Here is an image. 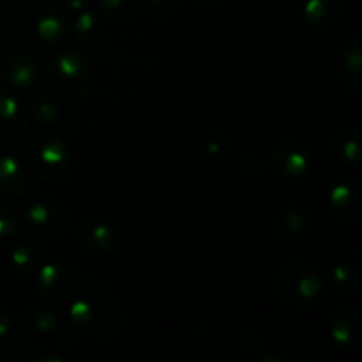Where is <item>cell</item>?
Listing matches in <instances>:
<instances>
[{
	"label": "cell",
	"mask_w": 362,
	"mask_h": 362,
	"mask_svg": "<svg viewBox=\"0 0 362 362\" xmlns=\"http://www.w3.org/2000/svg\"><path fill=\"white\" fill-rule=\"evenodd\" d=\"M69 320L78 331L94 339H115L122 332L124 315L112 293L92 288L71 300Z\"/></svg>",
	"instance_id": "cell-1"
},
{
	"label": "cell",
	"mask_w": 362,
	"mask_h": 362,
	"mask_svg": "<svg viewBox=\"0 0 362 362\" xmlns=\"http://www.w3.org/2000/svg\"><path fill=\"white\" fill-rule=\"evenodd\" d=\"M278 297L292 308H310L324 292V276L315 265L292 262L283 265L276 278Z\"/></svg>",
	"instance_id": "cell-2"
},
{
	"label": "cell",
	"mask_w": 362,
	"mask_h": 362,
	"mask_svg": "<svg viewBox=\"0 0 362 362\" xmlns=\"http://www.w3.org/2000/svg\"><path fill=\"white\" fill-rule=\"evenodd\" d=\"M48 78L52 87L69 101H83L90 94V66L76 49L57 52L48 62Z\"/></svg>",
	"instance_id": "cell-3"
},
{
	"label": "cell",
	"mask_w": 362,
	"mask_h": 362,
	"mask_svg": "<svg viewBox=\"0 0 362 362\" xmlns=\"http://www.w3.org/2000/svg\"><path fill=\"white\" fill-rule=\"evenodd\" d=\"M25 165L42 182H60L69 173L71 158L66 144L55 134H39L25 147Z\"/></svg>",
	"instance_id": "cell-4"
},
{
	"label": "cell",
	"mask_w": 362,
	"mask_h": 362,
	"mask_svg": "<svg viewBox=\"0 0 362 362\" xmlns=\"http://www.w3.org/2000/svg\"><path fill=\"white\" fill-rule=\"evenodd\" d=\"M69 216L60 204L52 200L34 202L23 214V226L27 233L41 240L59 237L67 228Z\"/></svg>",
	"instance_id": "cell-5"
},
{
	"label": "cell",
	"mask_w": 362,
	"mask_h": 362,
	"mask_svg": "<svg viewBox=\"0 0 362 362\" xmlns=\"http://www.w3.org/2000/svg\"><path fill=\"white\" fill-rule=\"evenodd\" d=\"M37 292L48 304H67L76 297V274L64 264H45L37 269Z\"/></svg>",
	"instance_id": "cell-6"
},
{
	"label": "cell",
	"mask_w": 362,
	"mask_h": 362,
	"mask_svg": "<svg viewBox=\"0 0 362 362\" xmlns=\"http://www.w3.org/2000/svg\"><path fill=\"white\" fill-rule=\"evenodd\" d=\"M42 78V62L32 52L7 53L0 60V80L18 90L34 88Z\"/></svg>",
	"instance_id": "cell-7"
},
{
	"label": "cell",
	"mask_w": 362,
	"mask_h": 362,
	"mask_svg": "<svg viewBox=\"0 0 362 362\" xmlns=\"http://www.w3.org/2000/svg\"><path fill=\"white\" fill-rule=\"evenodd\" d=\"M30 112L20 98L0 90V140L18 144L30 129Z\"/></svg>",
	"instance_id": "cell-8"
},
{
	"label": "cell",
	"mask_w": 362,
	"mask_h": 362,
	"mask_svg": "<svg viewBox=\"0 0 362 362\" xmlns=\"http://www.w3.org/2000/svg\"><path fill=\"white\" fill-rule=\"evenodd\" d=\"M81 246L94 257L108 258L119 250V235L108 221L101 218H87L78 230Z\"/></svg>",
	"instance_id": "cell-9"
},
{
	"label": "cell",
	"mask_w": 362,
	"mask_h": 362,
	"mask_svg": "<svg viewBox=\"0 0 362 362\" xmlns=\"http://www.w3.org/2000/svg\"><path fill=\"white\" fill-rule=\"evenodd\" d=\"M271 165L285 179H300L310 172L313 159L303 144L286 140L271 152Z\"/></svg>",
	"instance_id": "cell-10"
},
{
	"label": "cell",
	"mask_w": 362,
	"mask_h": 362,
	"mask_svg": "<svg viewBox=\"0 0 362 362\" xmlns=\"http://www.w3.org/2000/svg\"><path fill=\"white\" fill-rule=\"evenodd\" d=\"M331 338L341 350H357L362 341V313L357 306L338 310L331 322Z\"/></svg>",
	"instance_id": "cell-11"
},
{
	"label": "cell",
	"mask_w": 362,
	"mask_h": 362,
	"mask_svg": "<svg viewBox=\"0 0 362 362\" xmlns=\"http://www.w3.org/2000/svg\"><path fill=\"white\" fill-rule=\"evenodd\" d=\"M332 214L345 223L359 221L362 216V189L357 180H343L329 193Z\"/></svg>",
	"instance_id": "cell-12"
},
{
	"label": "cell",
	"mask_w": 362,
	"mask_h": 362,
	"mask_svg": "<svg viewBox=\"0 0 362 362\" xmlns=\"http://www.w3.org/2000/svg\"><path fill=\"white\" fill-rule=\"evenodd\" d=\"M338 76L346 90L354 94L362 90V45L359 34L350 35L343 45L338 57Z\"/></svg>",
	"instance_id": "cell-13"
},
{
	"label": "cell",
	"mask_w": 362,
	"mask_h": 362,
	"mask_svg": "<svg viewBox=\"0 0 362 362\" xmlns=\"http://www.w3.org/2000/svg\"><path fill=\"white\" fill-rule=\"evenodd\" d=\"M313 226V216L310 211L303 207H286L278 212V216L272 221V233L279 240L292 243L300 240L310 233Z\"/></svg>",
	"instance_id": "cell-14"
},
{
	"label": "cell",
	"mask_w": 362,
	"mask_h": 362,
	"mask_svg": "<svg viewBox=\"0 0 362 362\" xmlns=\"http://www.w3.org/2000/svg\"><path fill=\"white\" fill-rule=\"evenodd\" d=\"M25 324L32 332L46 339H59L64 336V322L52 308L35 306L25 315Z\"/></svg>",
	"instance_id": "cell-15"
},
{
	"label": "cell",
	"mask_w": 362,
	"mask_h": 362,
	"mask_svg": "<svg viewBox=\"0 0 362 362\" xmlns=\"http://www.w3.org/2000/svg\"><path fill=\"white\" fill-rule=\"evenodd\" d=\"M0 193L16 200L28 193V179L23 166L13 156H0Z\"/></svg>",
	"instance_id": "cell-16"
},
{
	"label": "cell",
	"mask_w": 362,
	"mask_h": 362,
	"mask_svg": "<svg viewBox=\"0 0 362 362\" xmlns=\"http://www.w3.org/2000/svg\"><path fill=\"white\" fill-rule=\"evenodd\" d=\"M341 0H308L303 7L304 20L315 28H329L341 16Z\"/></svg>",
	"instance_id": "cell-17"
},
{
	"label": "cell",
	"mask_w": 362,
	"mask_h": 362,
	"mask_svg": "<svg viewBox=\"0 0 362 362\" xmlns=\"http://www.w3.org/2000/svg\"><path fill=\"white\" fill-rule=\"evenodd\" d=\"M30 119L37 120L42 126H57L62 122L64 110L62 103L59 101L53 92H39L30 101Z\"/></svg>",
	"instance_id": "cell-18"
},
{
	"label": "cell",
	"mask_w": 362,
	"mask_h": 362,
	"mask_svg": "<svg viewBox=\"0 0 362 362\" xmlns=\"http://www.w3.org/2000/svg\"><path fill=\"white\" fill-rule=\"evenodd\" d=\"M334 148L339 158L354 168L362 165V133L359 127L346 126L334 136Z\"/></svg>",
	"instance_id": "cell-19"
},
{
	"label": "cell",
	"mask_w": 362,
	"mask_h": 362,
	"mask_svg": "<svg viewBox=\"0 0 362 362\" xmlns=\"http://www.w3.org/2000/svg\"><path fill=\"white\" fill-rule=\"evenodd\" d=\"M74 35L85 48H98L105 35V23L90 11H80L74 20Z\"/></svg>",
	"instance_id": "cell-20"
},
{
	"label": "cell",
	"mask_w": 362,
	"mask_h": 362,
	"mask_svg": "<svg viewBox=\"0 0 362 362\" xmlns=\"http://www.w3.org/2000/svg\"><path fill=\"white\" fill-rule=\"evenodd\" d=\"M37 34L46 45L49 46H60L66 42L67 35H69V27H67L66 18L60 13H46L41 20L37 21Z\"/></svg>",
	"instance_id": "cell-21"
},
{
	"label": "cell",
	"mask_w": 362,
	"mask_h": 362,
	"mask_svg": "<svg viewBox=\"0 0 362 362\" xmlns=\"http://www.w3.org/2000/svg\"><path fill=\"white\" fill-rule=\"evenodd\" d=\"M11 264L16 269L20 274L32 276L37 272L41 267V255L35 250L32 244H18L13 251H11Z\"/></svg>",
	"instance_id": "cell-22"
},
{
	"label": "cell",
	"mask_w": 362,
	"mask_h": 362,
	"mask_svg": "<svg viewBox=\"0 0 362 362\" xmlns=\"http://www.w3.org/2000/svg\"><path fill=\"white\" fill-rule=\"evenodd\" d=\"M9 354L13 359L23 362H62V357L49 350L41 349L28 339H21L16 345L9 346Z\"/></svg>",
	"instance_id": "cell-23"
},
{
	"label": "cell",
	"mask_w": 362,
	"mask_h": 362,
	"mask_svg": "<svg viewBox=\"0 0 362 362\" xmlns=\"http://www.w3.org/2000/svg\"><path fill=\"white\" fill-rule=\"evenodd\" d=\"M331 283L339 293H354L361 286V271L352 264H338L331 272Z\"/></svg>",
	"instance_id": "cell-24"
},
{
	"label": "cell",
	"mask_w": 362,
	"mask_h": 362,
	"mask_svg": "<svg viewBox=\"0 0 362 362\" xmlns=\"http://www.w3.org/2000/svg\"><path fill=\"white\" fill-rule=\"evenodd\" d=\"M99 9L103 14L117 21L131 20L140 13L144 0H98Z\"/></svg>",
	"instance_id": "cell-25"
},
{
	"label": "cell",
	"mask_w": 362,
	"mask_h": 362,
	"mask_svg": "<svg viewBox=\"0 0 362 362\" xmlns=\"http://www.w3.org/2000/svg\"><path fill=\"white\" fill-rule=\"evenodd\" d=\"M23 336V324L14 315L0 313V343L7 349L21 341Z\"/></svg>",
	"instance_id": "cell-26"
},
{
	"label": "cell",
	"mask_w": 362,
	"mask_h": 362,
	"mask_svg": "<svg viewBox=\"0 0 362 362\" xmlns=\"http://www.w3.org/2000/svg\"><path fill=\"white\" fill-rule=\"evenodd\" d=\"M20 230V216L11 205L0 202V239H11Z\"/></svg>",
	"instance_id": "cell-27"
},
{
	"label": "cell",
	"mask_w": 362,
	"mask_h": 362,
	"mask_svg": "<svg viewBox=\"0 0 362 362\" xmlns=\"http://www.w3.org/2000/svg\"><path fill=\"white\" fill-rule=\"evenodd\" d=\"M240 345L247 350V352L255 354L258 356V359L264 361L265 359V349H264V341H262L260 334L253 329L250 331H244L243 336H240Z\"/></svg>",
	"instance_id": "cell-28"
},
{
	"label": "cell",
	"mask_w": 362,
	"mask_h": 362,
	"mask_svg": "<svg viewBox=\"0 0 362 362\" xmlns=\"http://www.w3.org/2000/svg\"><path fill=\"white\" fill-rule=\"evenodd\" d=\"M151 2V9L156 16L166 18L170 14L175 13L180 6V0H148Z\"/></svg>",
	"instance_id": "cell-29"
},
{
	"label": "cell",
	"mask_w": 362,
	"mask_h": 362,
	"mask_svg": "<svg viewBox=\"0 0 362 362\" xmlns=\"http://www.w3.org/2000/svg\"><path fill=\"white\" fill-rule=\"evenodd\" d=\"M67 6H69L71 11H76V13H80V11H83L85 7H87V4L90 2V0H66Z\"/></svg>",
	"instance_id": "cell-30"
},
{
	"label": "cell",
	"mask_w": 362,
	"mask_h": 362,
	"mask_svg": "<svg viewBox=\"0 0 362 362\" xmlns=\"http://www.w3.org/2000/svg\"><path fill=\"white\" fill-rule=\"evenodd\" d=\"M200 2H204V4H218V2H223V0H200Z\"/></svg>",
	"instance_id": "cell-31"
}]
</instances>
